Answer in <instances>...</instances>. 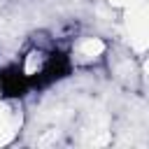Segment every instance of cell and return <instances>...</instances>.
<instances>
[{
	"label": "cell",
	"instance_id": "obj_1",
	"mask_svg": "<svg viewBox=\"0 0 149 149\" xmlns=\"http://www.w3.org/2000/svg\"><path fill=\"white\" fill-rule=\"evenodd\" d=\"M0 91L7 98H21L30 91L28 74L21 65H7L0 70Z\"/></svg>",
	"mask_w": 149,
	"mask_h": 149
}]
</instances>
